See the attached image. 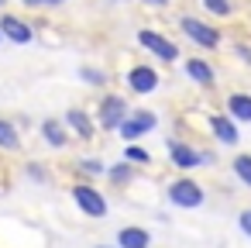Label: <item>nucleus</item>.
I'll return each instance as SVG.
<instances>
[{
  "mask_svg": "<svg viewBox=\"0 0 251 248\" xmlns=\"http://www.w3.org/2000/svg\"><path fill=\"white\" fill-rule=\"evenodd\" d=\"M165 196H169V203L179 207V210H196V207H203L206 190H203L193 176H179V179H172V183L165 186Z\"/></svg>",
  "mask_w": 251,
  "mask_h": 248,
  "instance_id": "nucleus-1",
  "label": "nucleus"
},
{
  "mask_svg": "<svg viewBox=\"0 0 251 248\" xmlns=\"http://www.w3.org/2000/svg\"><path fill=\"white\" fill-rule=\"evenodd\" d=\"M73 203L83 210V217H93V220H103L107 214H110V203H107V196L93 186V183H76L73 190Z\"/></svg>",
  "mask_w": 251,
  "mask_h": 248,
  "instance_id": "nucleus-2",
  "label": "nucleus"
},
{
  "mask_svg": "<svg viewBox=\"0 0 251 248\" xmlns=\"http://www.w3.org/2000/svg\"><path fill=\"white\" fill-rule=\"evenodd\" d=\"M179 28H182V35H186L193 45H200V49H206V52L220 49V42H224L220 28H213V25H206V21L193 18V14H182V18H179Z\"/></svg>",
  "mask_w": 251,
  "mask_h": 248,
  "instance_id": "nucleus-3",
  "label": "nucleus"
},
{
  "mask_svg": "<svg viewBox=\"0 0 251 248\" xmlns=\"http://www.w3.org/2000/svg\"><path fill=\"white\" fill-rule=\"evenodd\" d=\"M138 45L145 49V52H151L155 59H162L165 66H172V62H179V45L172 42V38H165L162 31H155V28H141L138 31Z\"/></svg>",
  "mask_w": 251,
  "mask_h": 248,
  "instance_id": "nucleus-4",
  "label": "nucleus"
},
{
  "mask_svg": "<svg viewBox=\"0 0 251 248\" xmlns=\"http://www.w3.org/2000/svg\"><path fill=\"white\" fill-rule=\"evenodd\" d=\"M127 114H131V107H127V100H124L121 93H103V100H100V107H97V128L117 131Z\"/></svg>",
  "mask_w": 251,
  "mask_h": 248,
  "instance_id": "nucleus-5",
  "label": "nucleus"
},
{
  "mask_svg": "<svg viewBox=\"0 0 251 248\" xmlns=\"http://www.w3.org/2000/svg\"><path fill=\"white\" fill-rule=\"evenodd\" d=\"M165 148H169V162L179 169V172H193L203 165V152L193 145V141H182V138H165Z\"/></svg>",
  "mask_w": 251,
  "mask_h": 248,
  "instance_id": "nucleus-6",
  "label": "nucleus"
},
{
  "mask_svg": "<svg viewBox=\"0 0 251 248\" xmlns=\"http://www.w3.org/2000/svg\"><path fill=\"white\" fill-rule=\"evenodd\" d=\"M155 128H158V114H155V110H131V114L124 117V124L117 128V135L131 145V141H138V138L151 135Z\"/></svg>",
  "mask_w": 251,
  "mask_h": 248,
  "instance_id": "nucleus-7",
  "label": "nucleus"
},
{
  "mask_svg": "<svg viewBox=\"0 0 251 248\" xmlns=\"http://www.w3.org/2000/svg\"><path fill=\"white\" fill-rule=\"evenodd\" d=\"M158 73L151 69V66H145V62H138V66H131L127 69V90L131 93H138V97H148V93H155L158 90Z\"/></svg>",
  "mask_w": 251,
  "mask_h": 248,
  "instance_id": "nucleus-8",
  "label": "nucleus"
},
{
  "mask_svg": "<svg viewBox=\"0 0 251 248\" xmlns=\"http://www.w3.org/2000/svg\"><path fill=\"white\" fill-rule=\"evenodd\" d=\"M0 35H4L7 42H14V45L35 42V28L25 18H18V14H0Z\"/></svg>",
  "mask_w": 251,
  "mask_h": 248,
  "instance_id": "nucleus-9",
  "label": "nucleus"
},
{
  "mask_svg": "<svg viewBox=\"0 0 251 248\" xmlns=\"http://www.w3.org/2000/svg\"><path fill=\"white\" fill-rule=\"evenodd\" d=\"M62 121H66V128H69L73 138H83V141L97 138V117H90V114L79 110V107H69V110L62 114Z\"/></svg>",
  "mask_w": 251,
  "mask_h": 248,
  "instance_id": "nucleus-10",
  "label": "nucleus"
},
{
  "mask_svg": "<svg viewBox=\"0 0 251 248\" xmlns=\"http://www.w3.org/2000/svg\"><path fill=\"white\" fill-rule=\"evenodd\" d=\"M210 131H213V141H217V145L234 148V145L241 141L237 121H234V117H227V114H210Z\"/></svg>",
  "mask_w": 251,
  "mask_h": 248,
  "instance_id": "nucleus-11",
  "label": "nucleus"
},
{
  "mask_svg": "<svg viewBox=\"0 0 251 248\" xmlns=\"http://www.w3.org/2000/svg\"><path fill=\"white\" fill-rule=\"evenodd\" d=\"M38 131H42V138H45V145H49V148H66V145L73 141V135H69L66 121H55V117H45V121L38 124Z\"/></svg>",
  "mask_w": 251,
  "mask_h": 248,
  "instance_id": "nucleus-12",
  "label": "nucleus"
},
{
  "mask_svg": "<svg viewBox=\"0 0 251 248\" xmlns=\"http://www.w3.org/2000/svg\"><path fill=\"white\" fill-rule=\"evenodd\" d=\"M182 69H186V76H189L196 86H213V80H217V69H213L206 59H200V55L186 59V62H182Z\"/></svg>",
  "mask_w": 251,
  "mask_h": 248,
  "instance_id": "nucleus-13",
  "label": "nucleus"
},
{
  "mask_svg": "<svg viewBox=\"0 0 251 248\" xmlns=\"http://www.w3.org/2000/svg\"><path fill=\"white\" fill-rule=\"evenodd\" d=\"M224 114L227 117H234L237 124H251V93H230L227 100H224Z\"/></svg>",
  "mask_w": 251,
  "mask_h": 248,
  "instance_id": "nucleus-14",
  "label": "nucleus"
},
{
  "mask_svg": "<svg viewBox=\"0 0 251 248\" xmlns=\"http://www.w3.org/2000/svg\"><path fill=\"white\" fill-rule=\"evenodd\" d=\"M114 245H117V248H151V234H148V227L127 224V227L117 231V241H114Z\"/></svg>",
  "mask_w": 251,
  "mask_h": 248,
  "instance_id": "nucleus-15",
  "label": "nucleus"
},
{
  "mask_svg": "<svg viewBox=\"0 0 251 248\" xmlns=\"http://www.w3.org/2000/svg\"><path fill=\"white\" fill-rule=\"evenodd\" d=\"M0 152H21V128L11 117H0Z\"/></svg>",
  "mask_w": 251,
  "mask_h": 248,
  "instance_id": "nucleus-16",
  "label": "nucleus"
},
{
  "mask_svg": "<svg viewBox=\"0 0 251 248\" xmlns=\"http://www.w3.org/2000/svg\"><path fill=\"white\" fill-rule=\"evenodd\" d=\"M107 179H110V186H127L134 176H138V165H131L127 159H121V162H114V165H107V172H103Z\"/></svg>",
  "mask_w": 251,
  "mask_h": 248,
  "instance_id": "nucleus-17",
  "label": "nucleus"
},
{
  "mask_svg": "<svg viewBox=\"0 0 251 248\" xmlns=\"http://www.w3.org/2000/svg\"><path fill=\"white\" fill-rule=\"evenodd\" d=\"M230 172H234V179H237L241 186H248V190H251V152H241V155H234V162H230Z\"/></svg>",
  "mask_w": 251,
  "mask_h": 248,
  "instance_id": "nucleus-18",
  "label": "nucleus"
},
{
  "mask_svg": "<svg viewBox=\"0 0 251 248\" xmlns=\"http://www.w3.org/2000/svg\"><path fill=\"white\" fill-rule=\"evenodd\" d=\"M79 80L86 83V86H107L110 83V76H107V69H100V66H79Z\"/></svg>",
  "mask_w": 251,
  "mask_h": 248,
  "instance_id": "nucleus-19",
  "label": "nucleus"
},
{
  "mask_svg": "<svg viewBox=\"0 0 251 248\" xmlns=\"http://www.w3.org/2000/svg\"><path fill=\"white\" fill-rule=\"evenodd\" d=\"M76 172H79V176H86V179H97V176H103V172H107V165H103L100 159H79V162H76Z\"/></svg>",
  "mask_w": 251,
  "mask_h": 248,
  "instance_id": "nucleus-20",
  "label": "nucleus"
},
{
  "mask_svg": "<svg viewBox=\"0 0 251 248\" xmlns=\"http://www.w3.org/2000/svg\"><path fill=\"white\" fill-rule=\"evenodd\" d=\"M124 159H127L131 165H148V162H151V155H148V148H141L138 141H131V145H124Z\"/></svg>",
  "mask_w": 251,
  "mask_h": 248,
  "instance_id": "nucleus-21",
  "label": "nucleus"
},
{
  "mask_svg": "<svg viewBox=\"0 0 251 248\" xmlns=\"http://www.w3.org/2000/svg\"><path fill=\"white\" fill-rule=\"evenodd\" d=\"M203 7L213 18H230L234 14V0H203Z\"/></svg>",
  "mask_w": 251,
  "mask_h": 248,
  "instance_id": "nucleus-22",
  "label": "nucleus"
},
{
  "mask_svg": "<svg viewBox=\"0 0 251 248\" xmlns=\"http://www.w3.org/2000/svg\"><path fill=\"white\" fill-rule=\"evenodd\" d=\"M25 176H28V179H35V183H49V179H52V176H49V169H45L42 162H28V165H25Z\"/></svg>",
  "mask_w": 251,
  "mask_h": 248,
  "instance_id": "nucleus-23",
  "label": "nucleus"
},
{
  "mask_svg": "<svg viewBox=\"0 0 251 248\" xmlns=\"http://www.w3.org/2000/svg\"><path fill=\"white\" fill-rule=\"evenodd\" d=\"M25 7H31V11H42V7H62L66 0H21Z\"/></svg>",
  "mask_w": 251,
  "mask_h": 248,
  "instance_id": "nucleus-24",
  "label": "nucleus"
},
{
  "mask_svg": "<svg viewBox=\"0 0 251 248\" xmlns=\"http://www.w3.org/2000/svg\"><path fill=\"white\" fill-rule=\"evenodd\" d=\"M237 227H241V234H244V238H251V207L237 214Z\"/></svg>",
  "mask_w": 251,
  "mask_h": 248,
  "instance_id": "nucleus-25",
  "label": "nucleus"
},
{
  "mask_svg": "<svg viewBox=\"0 0 251 248\" xmlns=\"http://www.w3.org/2000/svg\"><path fill=\"white\" fill-rule=\"evenodd\" d=\"M234 55H237L241 62H248V66H251V45H244V42H237V45H234Z\"/></svg>",
  "mask_w": 251,
  "mask_h": 248,
  "instance_id": "nucleus-26",
  "label": "nucleus"
},
{
  "mask_svg": "<svg viewBox=\"0 0 251 248\" xmlns=\"http://www.w3.org/2000/svg\"><path fill=\"white\" fill-rule=\"evenodd\" d=\"M141 4H148V7H169V0H141Z\"/></svg>",
  "mask_w": 251,
  "mask_h": 248,
  "instance_id": "nucleus-27",
  "label": "nucleus"
},
{
  "mask_svg": "<svg viewBox=\"0 0 251 248\" xmlns=\"http://www.w3.org/2000/svg\"><path fill=\"white\" fill-rule=\"evenodd\" d=\"M93 248H117V245H93Z\"/></svg>",
  "mask_w": 251,
  "mask_h": 248,
  "instance_id": "nucleus-28",
  "label": "nucleus"
},
{
  "mask_svg": "<svg viewBox=\"0 0 251 248\" xmlns=\"http://www.w3.org/2000/svg\"><path fill=\"white\" fill-rule=\"evenodd\" d=\"M110 4H127V0H110Z\"/></svg>",
  "mask_w": 251,
  "mask_h": 248,
  "instance_id": "nucleus-29",
  "label": "nucleus"
},
{
  "mask_svg": "<svg viewBox=\"0 0 251 248\" xmlns=\"http://www.w3.org/2000/svg\"><path fill=\"white\" fill-rule=\"evenodd\" d=\"M0 42H4V35H0Z\"/></svg>",
  "mask_w": 251,
  "mask_h": 248,
  "instance_id": "nucleus-30",
  "label": "nucleus"
},
{
  "mask_svg": "<svg viewBox=\"0 0 251 248\" xmlns=\"http://www.w3.org/2000/svg\"><path fill=\"white\" fill-rule=\"evenodd\" d=\"M0 4H4V0H0Z\"/></svg>",
  "mask_w": 251,
  "mask_h": 248,
  "instance_id": "nucleus-31",
  "label": "nucleus"
}]
</instances>
